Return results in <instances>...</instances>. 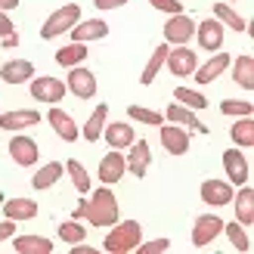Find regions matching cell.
<instances>
[{
    "label": "cell",
    "instance_id": "2",
    "mask_svg": "<svg viewBox=\"0 0 254 254\" xmlns=\"http://www.w3.org/2000/svg\"><path fill=\"white\" fill-rule=\"evenodd\" d=\"M143 242V223L139 220H118L112 223V230L103 239V248L109 254H130Z\"/></svg>",
    "mask_w": 254,
    "mask_h": 254
},
{
    "label": "cell",
    "instance_id": "47",
    "mask_svg": "<svg viewBox=\"0 0 254 254\" xmlns=\"http://www.w3.org/2000/svg\"><path fill=\"white\" fill-rule=\"evenodd\" d=\"M223 3H236V0H223Z\"/></svg>",
    "mask_w": 254,
    "mask_h": 254
},
{
    "label": "cell",
    "instance_id": "28",
    "mask_svg": "<svg viewBox=\"0 0 254 254\" xmlns=\"http://www.w3.org/2000/svg\"><path fill=\"white\" fill-rule=\"evenodd\" d=\"M12 245L19 254H53V239L47 236H12Z\"/></svg>",
    "mask_w": 254,
    "mask_h": 254
},
{
    "label": "cell",
    "instance_id": "1",
    "mask_svg": "<svg viewBox=\"0 0 254 254\" xmlns=\"http://www.w3.org/2000/svg\"><path fill=\"white\" fill-rule=\"evenodd\" d=\"M74 220H87L90 226H99V230L118 223L121 220V205H118L115 192H112L106 183L99 186V189H93L90 201H87V198L78 201V208H74Z\"/></svg>",
    "mask_w": 254,
    "mask_h": 254
},
{
    "label": "cell",
    "instance_id": "31",
    "mask_svg": "<svg viewBox=\"0 0 254 254\" xmlns=\"http://www.w3.org/2000/svg\"><path fill=\"white\" fill-rule=\"evenodd\" d=\"M214 19H217L223 28H230V31H245L248 28V22L239 16L230 3H223V0H220V3H214Z\"/></svg>",
    "mask_w": 254,
    "mask_h": 254
},
{
    "label": "cell",
    "instance_id": "46",
    "mask_svg": "<svg viewBox=\"0 0 254 254\" xmlns=\"http://www.w3.org/2000/svg\"><path fill=\"white\" fill-rule=\"evenodd\" d=\"M0 205H3V192H0Z\"/></svg>",
    "mask_w": 254,
    "mask_h": 254
},
{
    "label": "cell",
    "instance_id": "34",
    "mask_svg": "<svg viewBox=\"0 0 254 254\" xmlns=\"http://www.w3.org/2000/svg\"><path fill=\"white\" fill-rule=\"evenodd\" d=\"M223 233H226V239H230V245L236 248V251H251V239H248V226H242L239 220H233V223H223Z\"/></svg>",
    "mask_w": 254,
    "mask_h": 254
},
{
    "label": "cell",
    "instance_id": "14",
    "mask_svg": "<svg viewBox=\"0 0 254 254\" xmlns=\"http://www.w3.org/2000/svg\"><path fill=\"white\" fill-rule=\"evenodd\" d=\"M233 192H236V186H233L230 180H205V183H201V189H198L201 201H205V205H211V208L230 205V201H233Z\"/></svg>",
    "mask_w": 254,
    "mask_h": 254
},
{
    "label": "cell",
    "instance_id": "30",
    "mask_svg": "<svg viewBox=\"0 0 254 254\" xmlns=\"http://www.w3.org/2000/svg\"><path fill=\"white\" fill-rule=\"evenodd\" d=\"M230 139L239 149H251L254 146V121H251V115L236 118V124L230 127Z\"/></svg>",
    "mask_w": 254,
    "mask_h": 254
},
{
    "label": "cell",
    "instance_id": "15",
    "mask_svg": "<svg viewBox=\"0 0 254 254\" xmlns=\"http://www.w3.org/2000/svg\"><path fill=\"white\" fill-rule=\"evenodd\" d=\"M41 121V112L37 109H12V112H0V130H9V133H19V130H28Z\"/></svg>",
    "mask_w": 254,
    "mask_h": 254
},
{
    "label": "cell",
    "instance_id": "26",
    "mask_svg": "<svg viewBox=\"0 0 254 254\" xmlns=\"http://www.w3.org/2000/svg\"><path fill=\"white\" fill-rule=\"evenodd\" d=\"M62 174H65V164H62V161H47L41 171H34V177H31V186L37 189V192H44V189L56 186V183L62 180Z\"/></svg>",
    "mask_w": 254,
    "mask_h": 254
},
{
    "label": "cell",
    "instance_id": "25",
    "mask_svg": "<svg viewBox=\"0 0 254 254\" xmlns=\"http://www.w3.org/2000/svg\"><path fill=\"white\" fill-rule=\"evenodd\" d=\"M106 124H109V106H106V103H99V106L93 109V115L87 118V124L81 127V136L87 139V143H96V139H103Z\"/></svg>",
    "mask_w": 254,
    "mask_h": 254
},
{
    "label": "cell",
    "instance_id": "44",
    "mask_svg": "<svg viewBox=\"0 0 254 254\" xmlns=\"http://www.w3.org/2000/svg\"><path fill=\"white\" fill-rule=\"evenodd\" d=\"M0 47H3V50H12V47H19V34H9V37H0Z\"/></svg>",
    "mask_w": 254,
    "mask_h": 254
},
{
    "label": "cell",
    "instance_id": "41",
    "mask_svg": "<svg viewBox=\"0 0 254 254\" xmlns=\"http://www.w3.org/2000/svg\"><path fill=\"white\" fill-rule=\"evenodd\" d=\"M9 34H16V25H12L9 12H3V9H0V37H9Z\"/></svg>",
    "mask_w": 254,
    "mask_h": 254
},
{
    "label": "cell",
    "instance_id": "12",
    "mask_svg": "<svg viewBox=\"0 0 254 254\" xmlns=\"http://www.w3.org/2000/svg\"><path fill=\"white\" fill-rule=\"evenodd\" d=\"M9 155H12V161H16L19 168H34L37 158H41V149H37V143H34L28 133H12V139H9Z\"/></svg>",
    "mask_w": 254,
    "mask_h": 254
},
{
    "label": "cell",
    "instance_id": "20",
    "mask_svg": "<svg viewBox=\"0 0 254 254\" xmlns=\"http://www.w3.org/2000/svg\"><path fill=\"white\" fill-rule=\"evenodd\" d=\"M230 205L236 208V220L242 226H251L254 223V189L248 183L239 186V192H233V201Z\"/></svg>",
    "mask_w": 254,
    "mask_h": 254
},
{
    "label": "cell",
    "instance_id": "6",
    "mask_svg": "<svg viewBox=\"0 0 254 254\" xmlns=\"http://www.w3.org/2000/svg\"><path fill=\"white\" fill-rule=\"evenodd\" d=\"M164 65H168L171 74H177V78H189V74L198 68V56H195V50L189 47V44H180V47H171L168 50Z\"/></svg>",
    "mask_w": 254,
    "mask_h": 254
},
{
    "label": "cell",
    "instance_id": "45",
    "mask_svg": "<svg viewBox=\"0 0 254 254\" xmlns=\"http://www.w3.org/2000/svg\"><path fill=\"white\" fill-rule=\"evenodd\" d=\"M19 6V0H0V9L3 12H9V9H16Z\"/></svg>",
    "mask_w": 254,
    "mask_h": 254
},
{
    "label": "cell",
    "instance_id": "17",
    "mask_svg": "<svg viewBox=\"0 0 254 254\" xmlns=\"http://www.w3.org/2000/svg\"><path fill=\"white\" fill-rule=\"evenodd\" d=\"M47 121H50V127L56 130V136L65 139V143H74V139L81 136V127L74 124V118L68 115L65 109H56V106H53V109L47 112Z\"/></svg>",
    "mask_w": 254,
    "mask_h": 254
},
{
    "label": "cell",
    "instance_id": "19",
    "mask_svg": "<svg viewBox=\"0 0 254 254\" xmlns=\"http://www.w3.org/2000/svg\"><path fill=\"white\" fill-rule=\"evenodd\" d=\"M230 62H233V56H230V53H223V50H217V53H214V56L205 62V65H198L192 74H195V81H198V84H211V81H217L220 74L230 68Z\"/></svg>",
    "mask_w": 254,
    "mask_h": 254
},
{
    "label": "cell",
    "instance_id": "35",
    "mask_svg": "<svg viewBox=\"0 0 254 254\" xmlns=\"http://www.w3.org/2000/svg\"><path fill=\"white\" fill-rule=\"evenodd\" d=\"M65 171H68L71 183H74V189H78L81 195L90 192V174H87V168H84L78 158H68V161H65Z\"/></svg>",
    "mask_w": 254,
    "mask_h": 254
},
{
    "label": "cell",
    "instance_id": "22",
    "mask_svg": "<svg viewBox=\"0 0 254 254\" xmlns=\"http://www.w3.org/2000/svg\"><path fill=\"white\" fill-rule=\"evenodd\" d=\"M31 78H34V65L28 59H9L0 65V81H6V84H25Z\"/></svg>",
    "mask_w": 254,
    "mask_h": 254
},
{
    "label": "cell",
    "instance_id": "37",
    "mask_svg": "<svg viewBox=\"0 0 254 254\" xmlns=\"http://www.w3.org/2000/svg\"><path fill=\"white\" fill-rule=\"evenodd\" d=\"M59 239L65 245H78V242H84L87 239V230H84V223L81 220H65V223H59Z\"/></svg>",
    "mask_w": 254,
    "mask_h": 254
},
{
    "label": "cell",
    "instance_id": "16",
    "mask_svg": "<svg viewBox=\"0 0 254 254\" xmlns=\"http://www.w3.org/2000/svg\"><path fill=\"white\" fill-rule=\"evenodd\" d=\"M161 146H164L168 155H186V152H189V130L180 127V124L168 121L161 127Z\"/></svg>",
    "mask_w": 254,
    "mask_h": 254
},
{
    "label": "cell",
    "instance_id": "4",
    "mask_svg": "<svg viewBox=\"0 0 254 254\" xmlns=\"http://www.w3.org/2000/svg\"><path fill=\"white\" fill-rule=\"evenodd\" d=\"M31 99L37 103H47V106H56L62 103V96H65V81L53 78V74H41V78H31Z\"/></svg>",
    "mask_w": 254,
    "mask_h": 254
},
{
    "label": "cell",
    "instance_id": "40",
    "mask_svg": "<svg viewBox=\"0 0 254 254\" xmlns=\"http://www.w3.org/2000/svg\"><path fill=\"white\" fill-rule=\"evenodd\" d=\"M152 6H155L158 12H168V16H174V12H183V3L180 0H149Z\"/></svg>",
    "mask_w": 254,
    "mask_h": 254
},
{
    "label": "cell",
    "instance_id": "13",
    "mask_svg": "<svg viewBox=\"0 0 254 254\" xmlns=\"http://www.w3.org/2000/svg\"><path fill=\"white\" fill-rule=\"evenodd\" d=\"M68 34H71V41H78V44H93V41L109 37V22L106 19H78Z\"/></svg>",
    "mask_w": 254,
    "mask_h": 254
},
{
    "label": "cell",
    "instance_id": "39",
    "mask_svg": "<svg viewBox=\"0 0 254 254\" xmlns=\"http://www.w3.org/2000/svg\"><path fill=\"white\" fill-rule=\"evenodd\" d=\"M171 248V239L164 236V239H152V242H139L136 251L139 254H161V251H168Z\"/></svg>",
    "mask_w": 254,
    "mask_h": 254
},
{
    "label": "cell",
    "instance_id": "3",
    "mask_svg": "<svg viewBox=\"0 0 254 254\" xmlns=\"http://www.w3.org/2000/svg\"><path fill=\"white\" fill-rule=\"evenodd\" d=\"M78 19H81V6H78V3L59 6L56 12H50V19L41 25V37H44V41H53V37L71 31V25L78 22Z\"/></svg>",
    "mask_w": 254,
    "mask_h": 254
},
{
    "label": "cell",
    "instance_id": "33",
    "mask_svg": "<svg viewBox=\"0 0 254 254\" xmlns=\"http://www.w3.org/2000/svg\"><path fill=\"white\" fill-rule=\"evenodd\" d=\"M174 103L198 112V109H208V96L201 90H192V87H177V90H174Z\"/></svg>",
    "mask_w": 254,
    "mask_h": 254
},
{
    "label": "cell",
    "instance_id": "42",
    "mask_svg": "<svg viewBox=\"0 0 254 254\" xmlns=\"http://www.w3.org/2000/svg\"><path fill=\"white\" fill-rule=\"evenodd\" d=\"M16 236V220H0V242H6V239H12Z\"/></svg>",
    "mask_w": 254,
    "mask_h": 254
},
{
    "label": "cell",
    "instance_id": "18",
    "mask_svg": "<svg viewBox=\"0 0 254 254\" xmlns=\"http://www.w3.org/2000/svg\"><path fill=\"white\" fill-rule=\"evenodd\" d=\"M124 174H127V164H124V155H121V149H112L109 155H103V161H99V171H96L99 183L112 186V183H118Z\"/></svg>",
    "mask_w": 254,
    "mask_h": 254
},
{
    "label": "cell",
    "instance_id": "29",
    "mask_svg": "<svg viewBox=\"0 0 254 254\" xmlns=\"http://www.w3.org/2000/svg\"><path fill=\"white\" fill-rule=\"evenodd\" d=\"M168 50H171V44H158L155 50H152V56H149V62H146V68H143V74H139V84L143 87H149L152 81L158 78V71L164 68V59H168Z\"/></svg>",
    "mask_w": 254,
    "mask_h": 254
},
{
    "label": "cell",
    "instance_id": "10",
    "mask_svg": "<svg viewBox=\"0 0 254 254\" xmlns=\"http://www.w3.org/2000/svg\"><path fill=\"white\" fill-rule=\"evenodd\" d=\"M220 233H223V220L217 217V211L201 214V217H195V223H192V245L195 248H208Z\"/></svg>",
    "mask_w": 254,
    "mask_h": 254
},
{
    "label": "cell",
    "instance_id": "11",
    "mask_svg": "<svg viewBox=\"0 0 254 254\" xmlns=\"http://www.w3.org/2000/svg\"><path fill=\"white\" fill-rule=\"evenodd\" d=\"M195 37H198V47H201V50H208V53H217V50H223L226 28L211 16V19H205V22H195Z\"/></svg>",
    "mask_w": 254,
    "mask_h": 254
},
{
    "label": "cell",
    "instance_id": "7",
    "mask_svg": "<svg viewBox=\"0 0 254 254\" xmlns=\"http://www.w3.org/2000/svg\"><path fill=\"white\" fill-rule=\"evenodd\" d=\"M189 37H195L192 16H186V12H174V16L164 22V44L180 47V44H189Z\"/></svg>",
    "mask_w": 254,
    "mask_h": 254
},
{
    "label": "cell",
    "instance_id": "24",
    "mask_svg": "<svg viewBox=\"0 0 254 254\" xmlns=\"http://www.w3.org/2000/svg\"><path fill=\"white\" fill-rule=\"evenodd\" d=\"M3 214L9 220H16V223H22V220H34L37 217V201L34 198H3Z\"/></svg>",
    "mask_w": 254,
    "mask_h": 254
},
{
    "label": "cell",
    "instance_id": "9",
    "mask_svg": "<svg viewBox=\"0 0 254 254\" xmlns=\"http://www.w3.org/2000/svg\"><path fill=\"white\" fill-rule=\"evenodd\" d=\"M124 164H127V174H133L136 180H143L149 174V164H152V149L146 139H133L127 146V155H124Z\"/></svg>",
    "mask_w": 254,
    "mask_h": 254
},
{
    "label": "cell",
    "instance_id": "23",
    "mask_svg": "<svg viewBox=\"0 0 254 254\" xmlns=\"http://www.w3.org/2000/svg\"><path fill=\"white\" fill-rule=\"evenodd\" d=\"M103 139L109 143V149H127L136 139V133H133V127L127 121H112V124H106Z\"/></svg>",
    "mask_w": 254,
    "mask_h": 254
},
{
    "label": "cell",
    "instance_id": "5",
    "mask_svg": "<svg viewBox=\"0 0 254 254\" xmlns=\"http://www.w3.org/2000/svg\"><path fill=\"white\" fill-rule=\"evenodd\" d=\"M223 171H226V180H230L233 186H242L251 180V164H248V155L239 146L226 149L223 152Z\"/></svg>",
    "mask_w": 254,
    "mask_h": 254
},
{
    "label": "cell",
    "instance_id": "32",
    "mask_svg": "<svg viewBox=\"0 0 254 254\" xmlns=\"http://www.w3.org/2000/svg\"><path fill=\"white\" fill-rule=\"evenodd\" d=\"M84 59H87V44L71 41L68 47L56 50V65H62V68H74V65H81Z\"/></svg>",
    "mask_w": 254,
    "mask_h": 254
},
{
    "label": "cell",
    "instance_id": "21",
    "mask_svg": "<svg viewBox=\"0 0 254 254\" xmlns=\"http://www.w3.org/2000/svg\"><path fill=\"white\" fill-rule=\"evenodd\" d=\"M164 115H168L171 124H180V127H186V130H195V133H208V127L198 121L195 112H192V109H186V106H180V103H171Z\"/></svg>",
    "mask_w": 254,
    "mask_h": 254
},
{
    "label": "cell",
    "instance_id": "27",
    "mask_svg": "<svg viewBox=\"0 0 254 254\" xmlns=\"http://www.w3.org/2000/svg\"><path fill=\"white\" fill-rule=\"evenodd\" d=\"M230 68H233V81L242 90H254V56L251 53H242L239 59H233Z\"/></svg>",
    "mask_w": 254,
    "mask_h": 254
},
{
    "label": "cell",
    "instance_id": "38",
    "mask_svg": "<svg viewBox=\"0 0 254 254\" xmlns=\"http://www.w3.org/2000/svg\"><path fill=\"white\" fill-rule=\"evenodd\" d=\"M220 112L230 118H245V115H254V103L251 99H223Z\"/></svg>",
    "mask_w": 254,
    "mask_h": 254
},
{
    "label": "cell",
    "instance_id": "43",
    "mask_svg": "<svg viewBox=\"0 0 254 254\" xmlns=\"http://www.w3.org/2000/svg\"><path fill=\"white\" fill-rule=\"evenodd\" d=\"M127 3H130V0H93V6L96 9H121V6H127Z\"/></svg>",
    "mask_w": 254,
    "mask_h": 254
},
{
    "label": "cell",
    "instance_id": "8",
    "mask_svg": "<svg viewBox=\"0 0 254 254\" xmlns=\"http://www.w3.org/2000/svg\"><path fill=\"white\" fill-rule=\"evenodd\" d=\"M65 90H68L71 96H78V99H93V96H96V74H93L90 68H84V65L68 68Z\"/></svg>",
    "mask_w": 254,
    "mask_h": 254
},
{
    "label": "cell",
    "instance_id": "36",
    "mask_svg": "<svg viewBox=\"0 0 254 254\" xmlns=\"http://www.w3.org/2000/svg\"><path fill=\"white\" fill-rule=\"evenodd\" d=\"M127 118L136 121V124H149V127H161L164 115L155 109H146V106H127Z\"/></svg>",
    "mask_w": 254,
    "mask_h": 254
}]
</instances>
